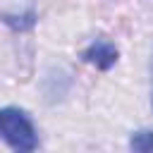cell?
<instances>
[{"label": "cell", "instance_id": "1", "mask_svg": "<svg viewBox=\"0 0 153 153\" xmlns=\"http://www.w3.org/2000/svg\"><path fill=\"white\" fill-rule=\"evenodd\" d=\"M0 139L14 151H33L38 146L33 122L19 108H2L0 110Z\"/></svg>", "mask_w": 153, "mask_h": 153}, {"label": "cell", "instance_id": "2", "mask_svg": "<svg viewBox=\"0 0 153 153\" xmlns=\"http://www.w3.org/2000/svg\"><path fill=\"white\" fill-rule=\"evenodd\" d=\"M84 60L98 69H110L117 62V48L108 41H96L84 50Z\"/></svg>", "mask_w": 153, "mask_h": 153}, {"label": "cell", "instance_id": "3", "mask_svg": "<svg viewBox=\"0 0 153 153\" xmlns=\"http://www.w3.org/2000/svg\"><path fill=\"white\" fill-rule=\"evenodd\" d=\"M129 146L134 151H153V131H136L129 139Z\"/></svg>", "mask_w": 153, "mask_h": 153}, {"label": "cell", "instance_id": "4", "mask_svg": "<svg viewBox=\"0 0 153 153\" xmlns=\"http://www.w3.org/2000/svg\"><path fill=\"white\" fill-rule=\"evenodd\" d=\"M5 22H7L12 29L24 31V29H31V26H33L36 14H33V12H26V14H22V17H10V14H5Z\"/></svg>", "mask_w": 153, "mask_h": 153}]
</instances>
